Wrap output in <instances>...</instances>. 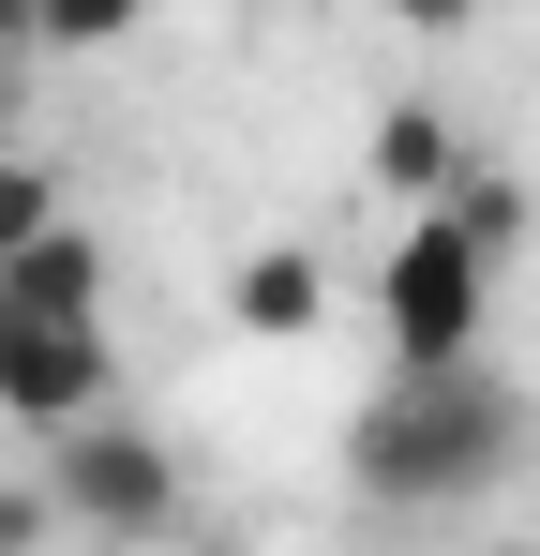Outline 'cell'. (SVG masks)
I'll list each match as a JSON object with an SVG mask.
<instances>
[{
	"mask_svg": "<svg viewBox=\"0 0 540 556\" xmlns=\"http://www.w3.org/2000/svg\"><path fill=\"white\" fill-rule=\"evenodd\" d=\"M511 452H526V406L480 362H390V391L346 421V466L375 511H465L511 481Z\"/></svg>",
	"mask_w": 540,
	"mask_h": 556,
	"instance_id": "1",
	"label": "cell"
},
{
	"mask_svg": "<svg viewBox=\"0 0 540 556\" xmlns=\"http://www.w3.org/2000/svg\"><path fill=\"white\" fill-rule=\"evenodd\" d=\"M0 421H30V437H61V421H105V316L0 301Z\"/></svg>",
	"mask_w": 540,
	"mask_h": 556,
	"instance_id": "4",
	"label": "cell"
},
{
	"mask_svg": "<svg viewBox=\"0 0 540 556\" xmlns=\"http://www.w3.org/2000/svg\"><path fill=\"white\" fill-rule=\"evenodd\" d=\"M496 271H511V256H496L450 195H421V211L390 226V256H375V331H390V362H480Z\"/></svg>",
	"mask_w": 540,
	"mask_h": 556,
	"instance_id": "2",
	"label": "cell"
},
{
	"mask_svg": "<svg viewBox=\"0 0 540 556\" xmlns=\"http://www.w3.org/2000/svg\"><path fill=\"white\" fill-rule=\"evenodd\" d=\"M375 15H406V30H465L480 0H375Z\"/></svg>",
	"mask_w": 540,
	"mask_h": 556,
	"instance_id": "11",
	"label": "cell"
},
{
	"mask_svg": "<svg viewBox=\"0 0 540 556\" xmlns=\"http://www.w3.org/2000/svg\"><path fill=\"white\" fill-rule=\"evenodd\" d=\"M0 46H46V0H0Z\"/></svg>",
	"mask_w": 540,
	"mask_h": 556,
	"instance_id": "13",
	"label": "cell"
},
{
	"mask_svg": "<svg viewBox=\"0 0 540 556\" xmlns=\"http://www.w3.org/2000/svg\"><path fill=\"white\" fill-rule=\"evenodd\" d=\"M136 15H151V0H46V46H120V30H136Z\"/></svg>",
	"mask_w": 540,
	"mask_h": 556,
	"instance_id": "10",
	"label": "cell"
},
{
	"mask_svg": "<svg viewBox=\"0 0 540 556\" xmlns=\"http://www.w3.org/2000/svg\"><path fill=\"white\" fill-rule=\"evenodd\" d=\"M46 496H61V527H90V542H180V527H195L166 437H90V421H61Z\"/></svg>",
	"mask_w": 540,
	"mask_h": 556,
	"instance_id": "3",
	"label": "cell"
},
{
	"mask_svg": "<svg viewBox=\"0 0 540 556\" xmlns=\"http://www.w3.org/2000/svg\"><path fill=\"white\" fill-rule=\"evenodd\" d=\"M375 181H390V195H450V181H465V151H450L436 105H390V121H375Z\"/></svg>",
	"mask_w": 540,
	"mask_h": 556,
	"instance_id": "7",
	"label": "cell"
},
{
	"mask_svg": "<svg viewBox=\"0 0 540 556\" xmlns=\"http://www.w3.org/2000/svg\"><path fill=\"white\" fill-rule=\"evenodd\" d=\"M46 226H61V181H46L30 151H0V256H15V241H46Z\"/></svg>",
	"mask_w": 540,
	"mask_h": 556,
	"instance_id": "8",
	"label": "cell"
},
{
	"mask_svg": "<svg viewBox=\"0 0 540 556\" xmlns=\"http://www.w3.org/2000/svg\"><path fill=\"white\" fill-rule=\"evenodd\" d=\"M450 211H465V226H480L496 256L526 241V181H496V166H465V181H450Z\"/></svg>",
	"mask_w": 540,
	"mask_h": 556,
	"instance_id": "9",
	"label": "cell"
},
{
	"mask_svg": "<svg viewBox=\"0 0 540 556\" xmlns=\"http://www.w3.org/2000/svg\"><path fill=\"white\" fill-rule=\"evenodd\" d=\"M316 316H331V271H316L300 241H256V256L226 271V331H256V346H300Z\"/></svg>",
	"mask_w": 540,
	"mask_h": 556,
	"instance_id": "5",
	"label": "cell"
},
{
	"mask_svg": "<svg viewBox=\"0 0 540 556\" xmlns=\"http://www.w3.org/2000/svg\"><path fill=\"white\" fill-rule=\"evenodd\" d=\"M0 301H46V316H105V241H90L76 211H61L46 241H15V256H0Z\"/></svg>",
	"mask_w": 540,
	"mask_h": 556,
	"instance_id": "6",
	"label": "cell"
},
{
	"mask_svg": "<svg viewBox=\"0 0 540 556\" xmlns=\"http://www.w3.org/2000/svg\"><path fill=\"white\" fill-rule=\"evenodd\" d=\"M30 527H61V496H0V542H30Z\"/></svg>",
	"mask_w": 540,
	"mask_h": 556,
	"instance_id": "12",
	"label": "cell"
}]
</instances>
